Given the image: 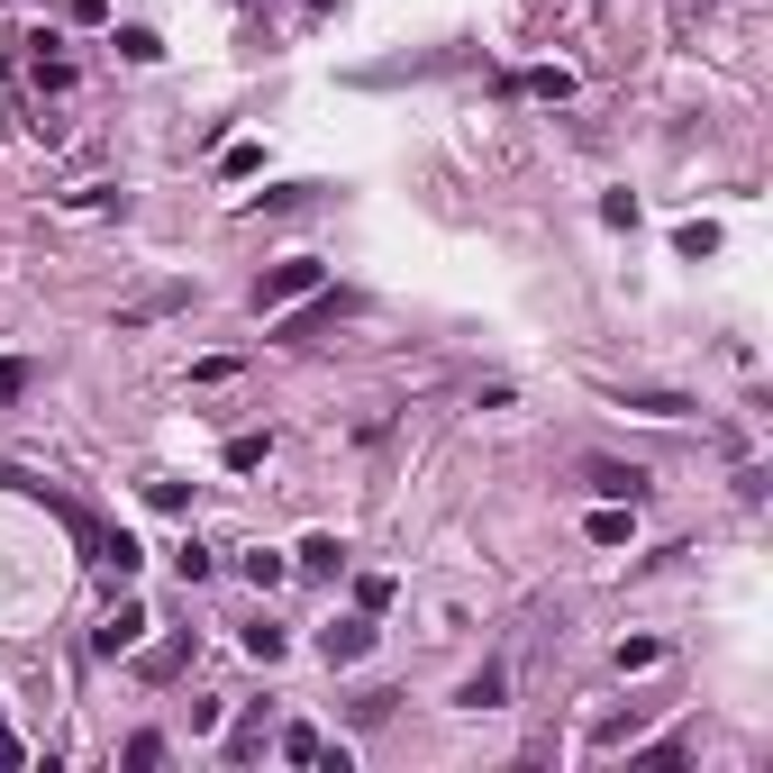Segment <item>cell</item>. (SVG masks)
I'll return each instance as SVG.
<instances>
[{"label":"cell","mask_w":773,"mask_h":773,"mask_svg":"<svg viewBox=\"0 0 773 773\" xmlns=\"http://www.w3.org/2000/svg\"><path fill=\"white\" fill-rule=\"evenodd\" d=\"M319 282H328V265H319V255H292V265H273L265 282H255V309H292V300H309V292H319Z\"/></svg>","instance_id":"6da1fadb"},{"label":"cell","mask_w":773,"mask_h":773,"mask_svg":"<svg viewBox=\"0 0 773 773\" xmlns=\"http://www.w3.org/2000/svg\"><path fill=\"white\" fill-rule=\"evenodd\" d=\"M173 309H192V282H164V292H137L119 309V328H155V319H173Z\"/></svg>","instance_id":"7a4b0ae2"},{"label":"cell","mask_w":773,"mask_h":773,"mask_svg":"<svg viewBox=\"0 0 773 773\" xmlns=\"http://www.w3.org/2000/svg\"><path fill=\"white\" fill-rule=\"evenodd\" d=\"M591 492H601V501H647V474H637V464H610V455H591Z\"/></svg>","instance_id":"3957f363"},{"label":"cell","mask_w":773,"mask_h":773,"mask_svg":"<svg viewBox=\"0 0 773 773\" xmlns=\"http://www.w3.org/2000/svg\"><path fill=\"white\" fill-rule=\"evenodd\" d=\"M137 637H146V610H137V601H119L110 618H100V637H91V647H100V655H127Z\"/></svg>","instance_id":"277c9868"},{"label":"cell","mask_w":773,"mask_h":773,"mask_svg":"<svg viewBox=\"0 0 773 773\" xmlns=\"http://www.w3.org/2000/svg\"><path fill=\"white\" fill-rule=\"evenodd\" d=\"M365 647H373V618H338V628H319V655L328 664H355Z\"/></svg>","instance_id":"5b68a950"},{"label":"cell","mask_w":773,"mask_h":773,"mask_svg":"<svg viewBox=\"0 0 773 773\" xmlns=\"http://www.w3.org/2000/svg\"><path fill=\"white\" fill-rule=\"evenodd\" d=\"M501 691H510V674H501V664H482V674H474V683H464V691H455V701H464V710H501Z\"/></svg>","instance_id":"8992f818"},{"label":"cell","mask_w":773,"mask_h":773,"mask_svg":"<svg viewBox=\"0 0 773 773\" xmlns=\"http://www.w3.org/2000/svg\"><path fill=\"white\" fill-rule=\"evenodd\" d=\"M338 564H346L338 537H300V574H338Z\"/></svg>","instance_id":"52a82bcc"},{"label":"cell","mask_w":773,"mask_h":773,"mask_svg":"<svg viewBox=\"0 0 773 773\" xmlns=\"http://www.w3.org/2000/svg\"><path fill=\"white\" fill-rule=\"evenodd\" d=\"M119 56L127 64H155V56H164V37H155V28H119Z\"/></svg>","instance_id":"ba28073f"},{"label":"cell","mask_w":773,"mask_h":773,"mask_svg":"<svg viewBox=\"0 0 773 773\" xmlns=\"http://www.w3.org/2000/svg\"><path fill=\"white\" fill-rule=\"evenodd\" d=\"M519 91H537V100H574V73H564V64H547V73H528Z\"/></svg>","instance_id":"9c48e42d"},{"label":"cell","mask_w":773,"mask_h":773,"mask_svg":"<svg viewBox=\"0 0 773 773\" xmlns=\"http://www.w3.org/2000/svg\"><path fill=\"white\" fill-rule=\"evenodd\" d=\"M338 309H355V300H346V292H338V300H309L300 319H292V338H309V328H328V319H338Z\"/></svg>","instance_id":"30bf717a"},{"label":"cell","mask_w":773,"mask_h":773,"mask_svg":"<svg viewBox=\"0 0 773 773\" xmlns=\"http://www.w3.org/2000/svg\"><path fill=\"white\" fill-rule=\"evenodd\" d=\"M119 764H164V737H155V728H137V737L119 746Z\"/></svg>","instance_id":"8fae6325"},{"label":"cell","mask_w":773,"mask_h":773,"mask_svg":"<svg viewBox=\"0 0 773 773\" xmlns=\"http://www.w3.org/2000/svg\"><path fill=\"white\" fill-rule=\"evenodd\" d=\"M664 647H655V637H628V647H618V674H647V664H655Z\"/></svg>","instance_id":"7c38bea8"},{"label":"cell","mask_w":773,"mask_h":773,"mask_svg":"<svg viewBox=\"0 0 773 773\" xmlns=\"http://www.w3.org/2000/svg\"><path fill=\"white\" fill-rule=\"evenodd\" d=\"M173 574L200 582V574H210V547H192V537H183V547H173Z\"/></svg>","instance_id":"4fadbf2b"},{"label":"cell","mask_w":773,"mask_h":773,"mask_svg":"<svg viewBox=\"0 0 773 773\" xmlns=\"http://www.w3.org/2000/svg\"><path fill=\"white\" fill-rule=\"evenodd\" d=\"M282 756H292V764H319V728H282Z\"/></svg>","instance_id":"5bb4252c"},{"label":"cell","mask_w":773,"mask_h":773,"mask_svg":"<svg viewBox=\"0 0 773 773\" xmlns=\"http://www.w3.org/2000/svg\"><path fill=\"white\" fill-rule=\"evenodd\" d=\"M591 537H601V547H618V537H628V501H610L601 519H591Z\"/></svg>","instance_id":"9a60e30c"},{"label":"cell","mask_w":773,"mask_h":773,"mask_svg":"<svg viewBox=\"0 0 773 773\" xmlns=\"http://www.w3.org/2000/svg\"><path fill=\"white\" fill-rule=\"evenodd\" d=\"M237 574H246V582H265V591H273V582H282V555H265V547H255V555L237 564Z\"/></svg>","instance_id":"2e32d148"},{"label":"cell","mask_w":773,"mask_h":773,"mask_svg":"<svg viewBox=\"0 0 773 773\" xmlns=\"http://www.w3.org/2000/svg\"><path fill=\"white\" fill-rule=\"evenodd\" d=\"M64 10H73V19L91 28V19H110V0H64Z\"/></svg>","instance_id":"e0dca14e"}]
</instances>
